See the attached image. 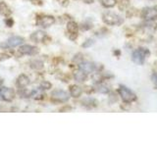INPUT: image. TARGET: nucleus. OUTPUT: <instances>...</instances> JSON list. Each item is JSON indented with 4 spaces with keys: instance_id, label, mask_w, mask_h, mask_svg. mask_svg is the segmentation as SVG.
Returning a JSON list of instances; mask_svg holds the SVG:
<instances>
[{
    "instance_id": "1",
    "label": "nucleus",
    "mask_w": 157,
    "mask_h": 147,
    "mask_svg": "<svg viewBox=\"0 0 157 147\" xmlns=\"http://www.w3.org/2000/svg\"><path fill=\"white\" fill-rule=\"evenodd\" d=\"M103 22L110 26H119L123 23V19L115 13L107 12L103 15Z\"/></svg>"
},
{
    "instance_id": "2",
    "label": "nucleus",
    "mask_w": 157,
    "mask_h": 147,
    "mask_svg": "<svg viewBox=\"0 0 157 147\" xmlns=\"http://www.w3.org/2000/svg\"><path fill=\"white\" fill-rule=\"evenodd\" d=\"M119 93L122 97V99L125 102H132L136 99V96L135 93L132 90H130L129 88H127L126 86H120Z\"/></svg>"
},
{
    "instance_id": "3",
    "label": "nucleus",
    "mask_w": 157,
    "mask_h": 147,
    "mask_svg": "<svg viewBox=\"0 0 157 147\" xmlns=\"http://www.w3.org/2000/svg\"><path fill=\"white\" fill-rule=\"evenodd\" d=\"M148 53L146 50H144V48H140L139 50H136L134 53H132V61H134L136 64L137 65H142L144 63L145 60V57H146V54Z\"/></svg>"
},
{
    "instance_id": "4",
    "label": "nucleus",
    "mask_w": 157,
    "mask_h": 147,
    "mask_svg": "<svg viewBox=\"0 0 157 147\" xmlns=\"http://www.w3.org/2000/svg\"><path fill=\"white\" fill-rule=\"evenodd\" d=\"M142 18L147 21H153L157 19V7L145 8L142 11Z\"/></svg>"
},
{
    "instance_id": "5",
    "label": "nucleus",
    "mask_w": 157,
    "mask_h": 147,
    "mask_svg": "<svg viewBox=\"0 0 157 147\" xmlns=\"http://www.w3.org/2000/svg\"><path fill=\"white\" fill-rule=\"evenodd\" d=\"M15 94H14V91L11 88H8V87H2L0 88V98L7 102H10L14 99Z\"/></svg>"
},
{
    "instance_id": "6",
    "label": "nucleus",
    "mask_w": 157,
    "mask_h": 147,
    "mask_svg": "<svg viewBox=\"0 0 157 147\" xmlns=\"http://www.w3.org/2000/svg\"><path fill=\"white\" fill-rule=\"evenodd\" d=\"M52 99L59 102H65L69 99V94L64 90H55L52 92Z\"/></svg>"
},
{
    "instance_id": "7",
    "label": "nucleus",
    "mask_w": 157,
    "mask_h": 147,
    "mask_svg": "<svg viewBox=\"0 0 157 147\" xmlns=\"http://www.w3.org/2000/svg\"><path fill=\"white\" fill-rule=\"evenodd\" d=\"M37 52L38 49L31 45H23L19 49V53L23 54V55H26V54L27 55H33V54H36Z\"/></svg>"
},
{
    "instance_id": "8",
    "label": "nucleus",
    "mask_w": 157,
    "mask_h": 147,
    "mask_svg": "<svg viewBox=\"0 0 157 147\" xmlns=\"http://www.w3.org/2000/svg\"><path fill=\"white\" fill-rule=\"evenodd\" d=\"M54 23H55V19H54L52 16H44L39 20V22H38L39 26H41L42 28L50 27Z\"/></svg>"
},
{
    "instance_id": "9",
    "label": "nucleus",
    "mask_w": 157,
    "mask_h": 147,
    "mask_svg": "<svg viewBox=\"0 0 157 147\" xmlns=\"http://www.w3.org/2000/svg\"><path fill=\"white\" fill-rule=\"evenodd\" d=\"M24 42V38L21 36H12L8 39L7 46L8 47H16L18 45H21Z\"/></svg>"
},
{
    "instance_id": "10",
    "label": "nucleus",
    "mask_w": 157,
    "mask_h": 147,
    "mask_svg": "<svg viewBox=\"0 0 157 147\" xmlns=\"http://www.w3.org/2000/svg\"><path fill=\"white\" fill-rule=\"evenodd\" d=\"M94 69H95V66L90 62L80 63V70H82V72H85L86 74L92 73L93 71H94Z\"/></svg>"
},
{
    "instance_id": "11",
    "label": "nucleus",
    "mask_w": 157,
    "mask_h": 147,
    "mask_svg": "<svg viewBox=\"0 0 157 147\" xmlns=\"http://www.w3.org/2000/svg\"><path fill=\"white\" fill-rule=\"evenodd\" d=\"M46 34L44 32H41V31H37L36 32H33L32 36H31V38L33 39V41L36 42H41L43 41V39L45 38Z\"/></svg>"
},
{
    "instance_id": "12",
    "label": "nucleus",
    "mask_w": 157,
    "mask_h": 147,
    "mask_svg": "<svg viewBox=\"0 0 157 147\" xmlns=\"http://www.w3.org/2000/svg\"><path fill=\"white\" fill-rule=\"evenodd\" d=\"M17 85L20 86V87H26L29 85V78L28 76L26 75H21L17 80Z\"/></svg>"
},
{
    "instance_id": "13",
    "label": "nucleus",
    "mask_w": 157,
    "mask_h": 147,
    "mask_svg": "<svg viewBox=\"0 0 157 147\" xmlns=\"http://www.w3.org/2000/svg\"><path fill=\"white\" fill-rule=\"evenodd\" d=\"M74 77H75V80L78 82H83L86 81V75L85 72H82V70L80 71H77L75 74H74Z\"/></svg>"
},
{
    "instance_id": "14",
    "label": "nucleus",
    "mask_w": 157,
    "mask_h": 147,
    "mask_svg": "<svg viewBox=\"0 0 157 147\" xmlns=\"http://www.w3.org/2000/svg\"><path fill=\"white\" fill-rule=\"evenodd\" d=\"M70 92L73 97H80L82 94V88L78 85H72L70 87Z\"/></svg>"
},
{
    "instance_id": "15",
    "label": "nucleus",
    "mask_w": 157,
    "mask_h": 147,
    "mask_svg": "<svg viewBox=\"0 0 157 147\" xmlns=\"http://www.w3.org/2000/svg\"><path fill=\"white\" fill-rule=\"evenodd\" d=\"M67 29L70 33H78V24L75 22H69L67 24Z\"/></svg>"
},
{
    "instance_id": "16",
    "label": "nucleus",
    "mask_w": 157,
    "mask_h": 147,
    "mask_svg": "<svg viewBox=\"0 0 157 147\" xmlns=\"http://www.w3.org/2000/svg\"><path fill=\"white\" fill-rule=\"evenodd\" d=\"M100 3L106 8H111L114 7L116 4V0H99Z\"/></svg>"
},
{
    "instance_id": "17",
    "label": "nucleus",
    "mask_w": 157,
    "mask_h": 147,
    "mask_svg": "<svg viewBox=\"0 0 157 147\" xmlns=\"http://www.w3.org/2000/svg\"><path fill=\"white\" fill-rule=\"evenodd\" d=\"M31 64H32L31 67L33 69H36V70H40V69H42V67H43V63L39 60H34Z\"/></svg>"
},
{
    "instance_id": "18",
    "label": "nucleus",
    "mask_w": 157,
    "mask_h": 147,
    "mask_svg": "<svg viewBox=\"0 0 157 147\" xmlns=\"http://www.w3.org/2000/svg\"><path fill=\"white\" fill-rule=\"evenodd\" d=\"M0 10H1V12H2V14L3 15H5V16H8V15H10V10H9V8L7 7V5L5 4V3H0Z\"/></svg>"
},
{
    "instance_id": "19",
    "label": "nucleus",
    "mask_w": 157,
    "mask_h": 147,
    "mask_svg": "<svg viewBox=\"0 0 157 147\" xmlns=\"http://www.w3.org/2000/svg\"><path fill=\"white\" fill-rule=\"evenodd\" d=\"M32 96L34 98V99H41V98L43 97V93L41 92L40 89H36L33 92Z\"/></svg>"
},
{
    "instance_id": "20",
    "label": "nucleus",
    "mask_w": 157,
    "mask_h": 147,
    "mask_svg": "<svg viewBox=\"0 0 157 147\" xmlns=\"http://www.w3.org/2000/svg\"><path fill=\"white\" fill-rule=\"evenodd\" d=\"M98 92H100V93H107L108 91H109V88H108L106 85H98L97 86V89H96Z\"/></svg>"
},
{
    "instance_id": "21",
    "label": "nucleus",
    "mask_w": 157,
    "mask_h": 147,
    "mask_svg": "<svg viewBox=\"0 0 157 147\" xmlns=\"http://www.w3.org/2000/svg\"><path fill=\"white\" fill-rule=\"evenodd\" d=\"M51 87V83L48 81H42L40 83V89H49Z\"/></svg>"
},
{
    "instance_id": "22",
    "label": "nucleus",
    "mask_w": 157,
    "mask_h": 147,
    "mask_svg": "<svg viewBox=\"0 0 157 147\" xmlns=\"http://www.w3.org/2000/svg\"><path fill=\"white\" fill-rule=\"evenodd\" d=\"M93 43H94V40H93V39H87V40L82 44V47H85V48L90 47V46L92 45Z\"/></svg>"
},
{
    "instance_id": "23",
    "label": "nucleus",
    "mask_w": 157,
    "mask_h": 147,
    "mask_svg": "<svg viewBox=\"0 0 157 147\" xmlns=\"http://www.w3.org/2000/svg\"><path fill=\"white\" fill-rule=\"evenodd\" d=\"M151 78H152V81H153V83H154V85L157 87V74L154 73L153 75H152Z\"/></svg>"
},
{
    "instance_id": "24",
    "label": "nucleus",
    "mask_w": 157,
    "mask_h": 147,
    "mask_svg": "<svg viewBox=\"0 0 157 147\" xmlns=\"http://www.w3.org/2000/svg\"><path fill=\"white\" fill-rule=\"evenodd\" d=\"M10 56L9 55H7V54H0V61H4V60H6V59H8Z\"/></svg>"
},
{
    "instance_id": "25",
    "label": "nucleus",
    "mask_w": 157,
    "mask_h": 147,
    "mask_svg": "<svg viewBox=\"0 0 157 147\" xmlns=\"http://www.w3.org/2000/svg\"><path fill=\"white\" fill-rule=\"evenodd\" d=\"M6 24H7V26H8V27H12L13 21H12L11 19H8V20H6Z\"/></svg>"
},
{
    "instance_id": "26",
    "label": "nucleus",
    "mask_w": 157,
    "mask_h": 147,
    "mask_svg": "<svg viewBox=\"0 0 157 147\" xmlns=\"http://www.w3.org/2000/svg\"><path fill=\"white\" fill-rule=\"evenodd\" d=\"M86 3H88V4H90V3H92L93 2V0H83Z\"/></svg>"
},
{
    "instance_id": "27",
    "label": "nucleus",
    "mask_w": 157,
    "mask_h": 147,
    "mask_svg": "<svg viewBox=\"0 0 157 147\" xmlns=\"http://www.w3.org/2000/svg\"><path fill=\"white\" fill-rule=\"evenodd\" d=\"M2 83H3V80H2V78H1V77H0V85H2Z\"/></svg>"
},
{
    "instance_id": "28",
    "label": "nucleus",
    "mask_w": 157,
    "mask_h": 147,
    "mask_svg": "<svg viewBox=\"0 0 157 147\" xmlns=\"http://www.w3.org/2000/svg\"><path fill=\"white\" fill-rule=\"evenodd\" d=\"M0 110H1V107H0Z\"/></svg>"
}]
</instances>
